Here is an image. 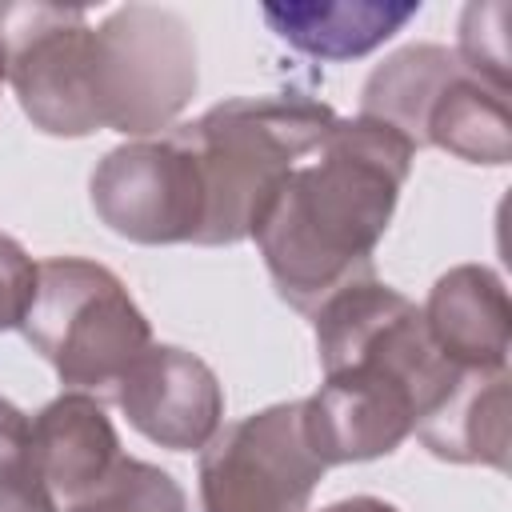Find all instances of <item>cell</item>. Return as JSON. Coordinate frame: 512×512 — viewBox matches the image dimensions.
Returning a JSON list of instances; mask_svg holds the SVG:
<instances>
[{
	"instance_id": "7",
	"label": "cell",
	"mask_w": 512,
	"mask_h": 512,
	"mask_svg": "<svg viewBox=\"0 0 512 512\" xmlns=\"http://www.w3.org/2000/svg\"><path fill=\"white\" fill-rule=\"evenodd\" d=\"M324 464L304 440L300 400L220 424L200 448V512H308Z\"/></svg>"
},
{
	"instance_id": "22",
	"label": "cell",
	"mask_w": 512,
	"mask_h": 512,
	"mask_svg": "<svg viewBox=\"0 0 512 512\" xmlns=\"http://www.w3.org/2000/svg\"><path fill=\"white\" fill-rule=\"evenodd\" d=\"M8 84V76H4V52H0V88Z\"/></svg>"
},
{
	"instance_id": "2",
	"label": "cell",
	"mask_w": 512,
	"mask_h": 512,
	"mask_svg": "<svg viewBox=\"0 0 512 512\" xmlns=\"http://www.w3.org/2000/svg\"><path fill=\"white\" fill-rule=\"evenodd\" d=\"M416 148L368 116H336L324 144L300 160L260 208L252 236L264 268L296 312H316L352 280L376 276L384 240Z\"/></svg>"
},
{
	"instance_id": "17",
	"label": "cell",
	"mask_w": 512,
	"mask_h": 512,
	"mask_svg": "<svg viewBox=\"0 0 512 512\" xmlns=\"http://www.w3.org/2000/svg\"><path fill=\"white\" fill-rule=\"evenodd\" d=\"M508 16L512 8L504 0H476L460 12V40H456V60L480 76L484 84L508 92Z\"/></svg>"
},
{
	"instance_id": "1",
	"label": "cell",
	"mask_w": 512,
	"mask_h": 512,
	"mask_svg": "<svg viewBox=\"0 0 512 512\" xmlns=\"http://www.w3.org/2000/svg\"><path fill=\"white\" fill-rule=\"evenodd\" d=\"M324 384L300 400L304 440L324 468L392 456L464 376L428 340L420 308L376 276L312 312Z\"/></svg>"
},
{
	"instance_id": "16",
	"label": "cell",
	"mask_w": 512,
	"mask_h": 512,
	"mask_svg": "<svg viewBox=\"0 0 512 512\" xmlns=\"http://www.w3.org/2000/svg\"><path fill=\"white\" fill-rule=\"evenodd\" d=\"M64 512H188V496L160 464L120 456L116 468Z\"/></svg>"
},
{
	"instance_id": "14",
	"label": "cell",
	"mask_w": 512,
	"mask_h": 512,
	"mask_svg": "<svg viewBox=\"0 0 512 512\" xmlns=\"http://www.w3.org/2000/svg\"><path fill=\"white\" fill-rule=\"evenodd\" d=\"M424 148H440L464 164L504 168L512 160V116L508 92L484 84L460 68L436 96L424 120Z\"/></svg>"
},
{
	"instance_id": "19",
	"label": "cell",
	"mask_w": 512,
	"mask_h": 512,
	"mask_svg": "<svg viewBox=\"0 0 512 512\" xmlns=\"http://www.w3.org/2000/svg\"><path fill=\"white\" fill-rule=\"evenodd\" d=\"M0 512H56V500L40 484L28 452L0 460Z\"/></svg>"
},
{
	"instance_id": "12",
	"label": "cell",
	"mask_w": 512,
	"mask_h": 512,
	"mask_svg": "<svg viewBox=\"0 0 512 512\" xmlns=\"http://www.w3.org/2000/svg\"><path fill=\"white\" fill-rule=\"evenodd\" d=\"M264 24L296 52L312 60H356L404 32L420 16V0H312V4H264Z\"/></svg>"
},
{
	"instance_id": "3",
	"label": "cell",
	"mask_w": 512,
	"mask_h": 512,
	"mask_svg": "<svg viewBox=\"0 0 512 512\" xmlns=\"http://www.w3.org/2000/svg\"><path fill=\"white\" fill-rule=\"evenodd\" d=\"M336 112L312 96H232L176 124L204 184V248L240 244L276 184L332 132Z\"/></svg>"
},
{
	"instance_id": "10",
	"label": "cell",
	"mask_w": 512,
	"mask_h": 512,
	"mask_svg": "<svg viewBox=\"0 0 512 512\" xmlns=\"http://www.w3.org/2000/svg\"><path fill=\"white\" fill-rule=\"evenodd\" d=\"M120 436L88 392H60L28 424V460L56 500V512L88 496L120 460Z\"/></svg>"
},
{
	"instance_id": "20",
	"label": "cell",
	"mask_w": 512,
	"mask_h": 512,
	"mask_svg": "<svg viewBox=\"0 0 512 512\" xmlns=\"http://www.w3.org/2000/svg\"><path fill=\"white\" fill-rule=\"evenodd\" d=\"M28 424H32V416H24L12 400L0 396V460L28 452Z\"/></svg>"
},
{
	"instance_id": "15",
	"label": "cell",
	"mask_w": 512,
	"mask_h": 512,
	"mask_svg": "<svg viewBox=\"0 0 512 512\" xmlns=\"http://www.w3.org/2000/svg\"><path fill=\"white\" fill-rule=\"evenodd\" d=\"M452 48L444 44H408L392 52L360 88V116L396 128L416 152L424 148V120L444 92V84L460 72Z\"/></svg>"
},
{
	"instance_id": "11",
	"label": "cell",
	"mask_w": 512,
	"mask_h": 512,
	"mask_svg": "<svg viewBox=\"0 0 512 512\" xmlns=\"http://www.w3.org/2000/svg\"><path fill=\"white\" fill-rule=\"evenodd\" d=\"M424 328L436 352L460 372H508V288L484 264L448 268L424 308Z\"/></svg>"
},
{
	"instance_id": "13",
	"label": "cell",
	"mask_w": 512,
	"mask_h": 512,
	"mask_svg": "<svg viewBox=\"0 0 512 512\" xmlns=\"http://www.w3.org/2000/svg\"><path fill=\"white\" fill-rule=\"evenodd\" d=\"M420 444L452 464L508 468V372H464L416 424Z\"/></svg>"
},
{
	"instance_id": "5",
	"label": "cell",
	"mask_w": 512,
	"mask_h": 512,
	"mask_svg": "<svg viewBox=\"0 0 512 512\" xmlns=\"http://www.w3.org/2000/svg\"><path fill=\"white\" fill-rule=\"evenodd\" d=\"M200 84L188 20L160 4L112 8L88 40V92L100 132L164 136Z\"/></svg>"
},
{
	"instance_id": "6",
	"label": "cell",
	"mask_w": 512,
	"mask_h": 512,
	"mask_svg": "<svg viewBox=\"0 0 512 512\" xmlns=\"http://www.w3.org/2000/svg\"><path fill=\"white\" fill-rule=\"evenodd\" d=\"M88 40L84 8L44 0H0V52L4 76L20 112L44 136L80 140L100 132L88 92Z\"/></svg>"
},
{
	"instance_id": "18",
	"label": "cell",
	"mask_w": 512,
	"mask_h": 512,
	"mask_svg": "<svg viewBox=\"0 0 512 512\" xmlns=\"http://www.w3.org/2000/svg\"><path fill=\"white\" fill-rule=\"evenodd\" d=\"M36 288V260L24 252L20 240L0 232V332L20 328Z\"/></svg>"
},
{
	"instance_id": "21",
	"label": "cell",
	"mask_w": 512,
	"mask_h": 512,
	"mask_svg": "<svg viewBox=\"0 0 512 512\" xmlns=\"http://www.w3.org/2000/svg\"><path fill=\"white\" fill-rule=\"evenodd\" d=\"M320 512H400L392 500H380V496H348V500H336Z\"/></svg>"
},
{
	"instance_id": "9",
	"label": "cell",
	"mask_w": 512,
	"mask_h": 512,
	"mask_svg": "<svg viewBox=\"0 0 512 512\" xmlns=\"http://www.w3.org/2000/svg\"><path fill=\"white\" fill-rule=\"evenodd\" d=\"M124 420L168 452H200L224 424V388L188 348L148 344L112 388Z\"/></svg>"
},
{
	"instance_id": "4",
	"label": "cell",
	"mask_w": 512,
	"mask_h": 512,
	"mask_svg": "<svg viewBox=\"0 0 512 512\" xmlns=\"http://www.w3.org/2000/svg\"><path fill=\"white\" fill-rule=\"evenodd\" d=\"M20 332L52 364L60 384L88 396H112L120 376L152 344V324L124 280L84 256L36 260V288Z\"/></svg>"
},
{
	"instance_id": "8",
	"label": "cell",
	"mask_w": 512,
	"mask_h": 512,
	"mask_svg": "<svg viewBox=\"0 0 512 512\" xmlns=\"http://www.w3.org/2000/svg\"><path fill=\"white\" fill-rule=\"evenodd\" d=\"M92 212L132 244H196L204 228V184L176 128L128 140L92 168Z\"/></svg>"
}]
</instances>
